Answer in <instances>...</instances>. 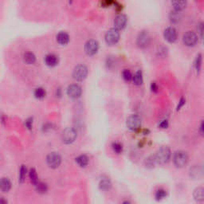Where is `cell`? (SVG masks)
<instances>
[{
	"label": "cell",
	"mask_w": 204,
	"mask_h": 204,
	"mask_svg": "<svg viewBox=\"0 0 204 204\" xmlns=\"http://www.w3.org/2000/svg\"><path fill=\"white\" fill-rule=\"evenodd\" d=\"M191 175L194 178H199L202 176V169L199 167H195L192 170H191Z\"/></svg>",
	"instance_id": "24"
},
{
	"label": "cell",
	"mask_w": 204,
	"mask_h": 204,
	"mask_svg": "<svg viewBox=\"0 0 204 204\" xmlns=\"http://www.w3.org/2000/svg\"><path fill=\"white\" fill-rule=\"evenodd\" d=\"M99 49V43L97 41L92 40L88 41L84 45V52L89 56H93L97 53Z\"/></svg>",
	"instance_id": "7"
},
{
	"label": "cell",
	"mask_w": 204,
	"mask_h": 204,
	"mask_svg": "<svg viewBox=\"0 0 204 204\" xmlns=\"http://www.w3.org/2000/svg\"><path fill=\"white\" fill-rule=\"evenodd\" d=\"M76 162L80 167H86L89 164V158L84 155H81L78 156V158H76Z\"/></svg>",
	"instance_id": "21"
},
{
	"label": "cell",
	"mask_w": 204,
	"mask_h": 204,
	"mask_svg": "<svg viewBox=\"0 0 204 204\" xmlns=\"http://www.w3.org/2000/svg\"><path fill=\"white\" fill-rule=\"evenodd\" d=\"M151 91L154 92V93H157L158 92V86L156 82H152L151 84Z\"/></svg>",
	"instance_id": "36"
},
{
	"label": "cell",
	"mask_w": 204,
	"mask_h": 204,
	"mask_svg": "<svg viewBox=\"0 0 204 204\" xmlns=\"http://www.w3.org/2000/svg\"><path fill=\"white\" fill-rule=\"evenodd\" d=\"M30 180H31V182L33 183V184H35V185L37 184L38 183V176H37V173H36V171L34 169H31V170H30Z\"/></svg>",
	"instance_id": "29"
},
{
	"label": "cell",
	"mask_w": 204,
	"mask_h": 204,
	"mask_svg": "<svg viewBox=\"0 0 204 204\" xmlns=\"http://www.w3.org/2000/svg\"><path fill=\"white\" fill-rule=\"evenodd\" d=\"M36 186H37L38 192H39V193H45L47 191V186L45 183H38Z\"/></svg>",
	"instance_id": "31"
},
{
	"label": "cell",
	"mask_w": 204,
	"mask_h": 204,
	"mask_svg": "<svg viewBox=\"0 0 204 204\" xmlns=\"http://www.w3.org/2000/svg\"><path fill=\"white\" fill-rule=\"evenodd\" d=\"M88 75V69L84 65H78L74 68L73 78L77 81H82Z\"/></svg>",
	"instance_id": "2"
},
{
	"label": "cell",
	"mask_w": 204,
	"mask_h": 204,
	"mask_svg": "<svg viewBox=\"0 0 204 204\" xmlns=\"http://www.w3.org/2000/svg\"><path fill=\"white\" fill-rule=\"evenodd\" d=\"M57 42L58 44L62 45V46H65V45L68 44L69 42V35L66 32H60L58 33L56 37Z\"/></svg>",
	"instance_id": "16"
},
{
	"label": "cell",
	"mask_w": 204,
	"mask_h": 204,
	"mask_svg": "<svg viewBox=\"0 0 204 204\" xmlns=\"http://www.w3.org/2000/svg\"><path fill=\"white\" fill-rule=\"evenodd\" d=\"M127 24V18L124 14H120L114 20V27L116 30H123Z\"/></svg>",
	"instance_id": "14"
},
{
	"label": "cell",
	"mask_w": 204,
	"mask_h": 204,
	"mask_svg": "<svg viewBox=\"0 0 204 204\" xmlns=\"http://www.w3.org/2000/svg\"><path fill=\"white\" fill-rule=\"evenodd\" d=\"M164 37L168 42H175L177 39V32L173 27H167L164 30Z\"/></svg>",
	"instance_id": "12"
},
{
	"label": "cell",
	"mask_w": 204,
	"mask_h": 204,
	"mask_svg": "<svg viewBox=\"0 0 204 204\" xmlns=\"http://www.w3.org/2000/svg\"><path fill=\"white\" fill-rule=\"evenodd\" d=\"M8 2L9 0H0V17L5 14Z\"/></svg>",
	"instance_id": "25"
},
{
	"label": "cell",
	"mask_w": 204,
	"mask_h": 204,
	"mask_svg": "<svg viewBox=\"0 0 204 204\" xmlns=\"http://www.w3.org/2000/svg\"><path fill=\"white\" fill-rule=\"evenodd\" d=\"M151 43V36L147 31H142L137 37V45L140 48H146Z\"/></svg>",
	"instance_id": "8"
},
{
	"label": "cell",
	"mask_w": 204,
	"mask_h": 204,
	"mask_svg": "<svg viewBox=\"0 0 204 204\" xmlns=\"http://www.w3.org/2000/svg\"><path fill=\"white\" fill-rule=\"evenodd\" d=\"M200 34L201 37H202V24L200 25Z\"/></svg>",
	"instance_id": "40"
},
{
	"label": "cell",
	"mask_w": 204,
	"mask_h": 204,
	"mask_svg": "<svg viewBox=\"0 0 204 204\" xmlns=\"http://www.w3.org/2000/svg\"><path fill=\"white\" fill-rule=\"evenodd\" d=\"M23 60L27 65H33L37 61V58L32 51H26L23 55Z\"/></svg>",
	"instance_id": "15"
},
{
	"label": "cell",
	"mask_w": 204,
	"mask_h": 204,
	"mask_svg": "<svg viewBox=\"0 0 204 204\" xmlns=\"http://www.w3.org/2000/svg\"><path fill=\"white\" fill-rule=\"evenodd\" d=\"M45 64L49 67H55L59 63V58L54 54H49L45 57Z\"/></svg>",
	"instance_id": "13"
},
{
	"label": "cell",
	"mask_w": 204,
	"mask_h": 204,
	"mask_svg": "<svg viewBox=\"0 0 204 204\" xmlns=\"http://www.w3.org/2000/svg\"><path fill=\"white\" fill-rule=\"evenodd\" d=\"M132 81L135 85H140L143 83V75L141 71H137L134 74V76H132Z\"/></svg>",
	"instance_id": "22"
},
{
	"label": "cell",
	"mask_w": 204,
	"mask_h": 204,
	"mask_svg": "<svg viewBox=\"0 0 204 204\" xmlns=\"http://www.w3.org/2000/svg\"><path fill=\"white\" fill-rule=\"evenodd\" d=\"M99 186L102 191H109L112 187V183L109 179H103L100 180Z\"/></svg>",
	"instance_id": "20"
},
{
	"label": "cell",
	"mask_w": 204,
	"mask_h": 204,
	"mask_svg": "<svg viewBox=\"0 0 204 204\" xmlns=\"http://www.w3.org/2000/svg\"><path fill=\"white\" fill-rule=\"evenodd\" d=\"M200 133L202 135H203V122H202L200 125Z\"/></svg>",
	"instance_id": "39"
},
{
	"label": "cell",
	"mask_w": 204,
	"mask_h": 204,
	"mask_svg": "<svg viewBox=\"0 0 204 204\" xmlns=\"http://www.w3.org/2000/svg\"><path fill=\"white\" fill-rule=\"evenodd\" d=\"M171 4L174 7L175 11H180L185 9L186 6V0H172Z\"/></svg>",
	"instance_id": "17"
},
{
	"label": "cell",
	"mask_w": 204,
	"mask_h": 204,
	"mask_svg": "<svg viewBox=\"0 0 204 204\" xmlns=\"http://www.w3.org/2000/svg\"><path fill=\"white\" fill-rule=\"evenodd\" d=\"M159 127H160V129H167V127H168V121L167 120H163L162 122H160Z\"/></svg>",
	"instance_id": "35"
},
{
	"label": "cell",
	"mask_w": 204,
	"mask_h": 204,
	"mask_svg": "<svg viewBox=\"0 0 204 204\" xmlns=\"http://www.w3.org/2000/svg\"><path fill=\"white\" fill-rule=\"evenodd\" d=\"M122 76H123V78L126 81H130L132 79V74L129 69H125L122 73Z\"/></svg>",
	"instance_id": "30"
},
{
	"label": "cell",
	"mask_w": 204,
	"mask_h": 204,
	"mask_svg": "<svg viewBox=\"0 0 204 204\" xmlns=\"http://www.w3.org/2000/svg\"><path fill=\"white\" fill-rule=\"evenodd\" d=\"M180 19V16L179 14V11H173V12H171L170 14V20H171V23H178Z\"/></svg>",
	"instance_id": "27"
},
{
	"label": "cell",
	"mask_w": 204,
	"mask_h": 204,
	"mask_svg": "<svg viewBox=\"0 0 204 204\" xmlns=\"http://www.w3.org/2000/svg\"><path fill=\"white\" fill-rule=\"evenodd\" d=\"M156 163V161L155 157L154 156H150L149 158L147 159V160H146V165H147V167H154V165H155Z\"/></svg>",
	"instance_id": "32"
},
{
	"label": "cell",
	"mask_w": 204,
	"mask_h": 204,
	"mask_svg": "<svg viewBox=\"0 0 204 204\" xmlns=\"http://www.w3.org/2000/svg\"><path fill=\"white\" fill-rule=\"evenodd\" d=\"M185 102H186V100H185L184 98H182L181 100H180V104L178 105V106H177V111L178 110H180V109H181V107H183V105L185 104Z\"/></svg>",
	"instance_id": "37"
},
{
	"label": "cell",
	"mask_w": 204,
	"mask_h": 204,
	"mask_svg": "<svg viewBox=\"0 0 204 204\" xmlns=\"http://www.w3.org/2000/svg\"><path fill=\"white\" fill-rule=\"evenodd\" d=\"M25 174H26V169H25L24 167H23L21 168V173H20V179H21V180H23Z\"/></svg>",
	"instance_id": "38"
},
{
	"label": "cell",
	"mask_w": 204,
	"mask_h": 204,
	"mask_svg": "<svg viewBox=\"0 0 204 204\" xmlns=\"http://www.w3.org/2000/svg\"><path fill=\"white\" fill-rule=\"evenodd\" d=\"M184 44L187 46H194L198 42V36L193 31H187L183 37Z\"/></svg>",
	"instance_id": "9"
},
{
	"label": "cell",
	"mask_w": 204,
	"mask_h": 204,
	"mask_svg": "<svg viewBox=\"0 0 204 204\" xmlns=\"http://www.w3.org/2000/svg\"><path fill=\"white\" fill-rule=\"evenodd\" d=\"M77 138V132L73 128H67L62 132V139L65 144H71Z\"/></svg>",
	"instance_id": "6"
},
{
	"label": "cell",
	"mask_w": 204,
	"mask_h": 204,
	"mask_svg": "<svg viewBox=\"0 0 204 204\" xmlns=\"http://www.w3.org/2000/svg\"><path fill=\"white\" fill-rule=\"evenodd\" d=\"M46 90H45L43 88H41V87L37 88L35 89V91H34V96H35L36 98L38 99L44 98V97H46Z\"/></svg>",
	"instance_id": "23"
},
{
	"label": "cell",
	"mask_w": 204,
	"mask_h": 204,
	"mask_svg": "<svg viewBox=\"0 0 204 204\" xmlns=\"http://www.w3.org/2000/svg\"><path fill=\"white\" fill-rule=\"evenodd\" d=\"M81 88L78 84H70L68 89H67V94L71 98H78L81 95Z\"/></svg>",
	"instance_id": "11"
},
{
	"label": "cell",
	"mask_w": 204,
	"mask_h": 204,
	"mask_svg": "<svg viewBox=\"0 0 204 204\" xmlns=\"http://www.w3.org/2000/svg\"><path fill=\"white\" fill-rule=\"evenodd\" d=\"M194 198L197 202H202L204 199V190L202 187L195 189L194 191Z\"/></svg>",
	"instance_id": "19"
},
{
	"label": "cell",
	"mask_w": 204,
	"mask_h": 204,
	"mask_svg": "<svg viewBox=\"0 0 204 204\" xmlns=\"http://www.w3.org/2000/svg\"><path fill=\"white\" fill-rule=\"evenodd\" d=\"M11 187V183L10 180L7 178H3L2 180H0V189L3 192L9 191Z\"/></svg>",
	"instance_id": "18"
},
{
	"label": "cell",
	"mask_w": 204,
	"mask_h": 204,
	"mask_svg": "<svg viewBox=\"0 0 204 204\" xmlns=\"http://www.w3.org/2000/svg\"><path fill=\"white\" fill-rule=\"evenodd\" d=\"M105 42L109 46H113L116 45L120 39V33L118 32L116 29H110L108 30L105 36Z\"/></svg>",
	"instance_id": "3"
},
{
	"label": "cell",
	"mask_w": 204,
	"mask_h": 204,
	"mask_svg": "<svg viewBox=\"0 0 204 204\" xmlns=\"http://www.w3.org/2000/svg\"><path fill=\"white\" fill-rule=\"evenodd\" d=\"M201 65H202V57H201V54H199L196 58V62H195V67L198 71L200 70Z\"/></svg>",
	"instance_id": "33"
},
{
	"label": "cell",
	"mask_w": 204,
	"mask_h": 204,
	"mask_svg": "<svg viewBox=\"0 0 204 204\" xmlns=\"http://www.w3.org/2000/svg\"><path fill=\"white\" fill-rule=\"evenodd\" d=\"M166 196H167V192H166L165 190L159 189V190H157L156 192V199L157 200H161V199H164Z\"/></svg>",
	"instance_id": "26"
},
{
	"label": "cell",
	"mask_w": 204,
	"mask_h": 204,
	"mask_svg": "<svg viewBox=\"0 0 204 204\" xmlns=\"http://www.w3.org/2000/svg\"><path fill=\"white\" fill-rule=\"evenodd\" d=\"M127 128L131 131H136L141 125V119L137 115H132L127 119Z\"/></svg>",
	"instance_id": "5"
},
{
	"label": "cell",
	"mask_w": 204,
	"mask_h": 204,
	"mask_svg": "<svg viewBox=\"0 0 204 204\" xmlns=\"http://www.w3.org/2000/svg\"><path fill=\"white\" fill-rule=\"evenodd\" d=\"M114 3V0H102L101 3L104 7H108V6H110Z\"/></svg>",
	"instance_id": "34"
},
{
	"label": "cell",
	"mask_w": 204,
	"mask_h": 204,
	"mask_svg": "<svg viewBox=\"0 0 204 204\" xmlns=\"http://www.w3.org/2000/svg\"><path fill=\"white\" fill-rule=\"evenodd\" d=\"M171 150L168 147L163 146L157 151L156 154L154 156L156 163L160 164H167L171 158Z\"/></svg>",
	"instance_id": "1"
},
{
	"label": "cell",
	"mask_w": 204,
	"mask_h": 204,
	"mask_svg": "<svg viewBox=\"0 0 204 204\" xmlns=\"http://www.w3.org/2000/svg\"><path fill=\"white\" fill-rule=\"evenodd\" d=\"M113 149L116 154H120L123 151V147H122V144H120V143H113Z\"/></svg>",
	"instance_id": "28"
},
{
	"label": "cell",
	"mask_w": 204,
	"mask_h": 204,
	"mask_svg": "<svg viewBox=\"0 0 204 204\" xmlns=\"http://www.w3.org/2000/svg\"><path fill=\"white\" fill-rule=\"evenodd\" d=\"M173 161L177 167H183L188 162V156L184 151H178L175 153Z\"/></svg>",
	"instance_id": "4"
},
{
	"label": "cell",
	"mask_w": 204,
	"mask_h": 204,
	"mask_svg": "<svg viewBox=\"0 0 204 204\" xmlns=\"http://www.w3.org/2000/svg\"><path fill=\"white\" fill-rule=\"evenodd\" d=\"M46 161H47V164L49 167H52V168H57L61 164L62 158L58 153L53 152L48 156Z\"/></svg>",
	"instance_id": "10"
}]
</instances>
